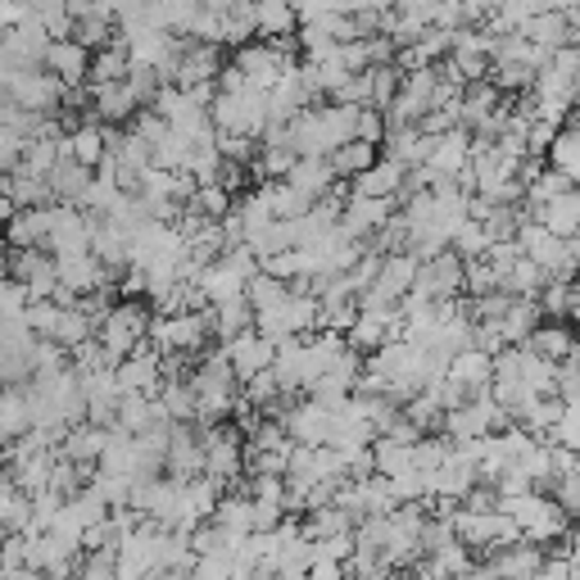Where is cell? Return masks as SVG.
<instances>
[{"label":"cell","mask_w":580,"mask_h":580,"mask_svg":"<svg viewBox=\"0 0 580 580\" xmlns=\"http://www.w3.org/2000/svg\"><path fill=\"white\" fill-rule=\"evenodd\" d=\"M227 363H237V376L250 381L254 372H267V363H273V340H263V336H237Z\"/></svg>","instance_id":"obj_1"},{"label":"cell","mask_w":580,"mask_h":580,"mask_svg":"<svg viewBox=\"0 0 580 580\" xmlns=\"http://www.w3.org/2000/svg\"><path fill=\"white\" fill-rule=\"evenodd\" d=\"M472 562H477L472 549H468V545H458V539H449V545H440V549L427 554V567H431L436 576H458V571H468Z\"/></svg>","instance_id":"obj_2"},{"label":"cell","mask_w":580,"mask_h":580,"mask_svg":"<svg viewBox=\"0 0 580 580\" xmlns=\"http://www.w3.org/2000/svg\"><path fill=\"white\" fill-rule=\"evenodd\" d=\"M530 344H535V350L545 354L549 363H554V359H562V363L571 359V331H567V327H545V331H535Z\"/></svg>","instance_id":"obj_3"},{"label":"cell","mask_w":580,"mask_h":580,"mask_svg":"<svg viewBox=\"0 0 580 580\" xmlns=\"http://www.w3.org/2000/svg\"><path fill=\"white\" fill-rule=\"evenodd\" d=\"M368 164H372L368 141H363V145H344V150L336 154V168H340V173H363Z\"/></svg>","instance_id":"obj_4"},{"label":"cell","mask_w":580,"mask_h":580,"mask_svg":"<svg viewBox=\"0 0 580 580\" xmlns=\"http://www.w3.org/2000/svg\"><path fill=\"white\" fill-rule=\"evenodd\" d=\"M304 580H344V567L340 562H308Z\"/></svg>","instance_id":"obj_5"},{"label":"cell","mask_w":580,"mask_h":580,"mask_svg":"<svg viewBox=\"0 0 580 580\" xmlns=\"http://www.w3.org/2000/svg\"><path fill=\"white\" fill-rule=\"evenodd\" d=\"M6 580H46V576L36 571V567H10V571H6Z\"/></svg>","instance_id":"obj_6"},{"label":"cell","mask_w":580,"mask_h":580,"mask_svg":"<svg viewBox=\"0 0 580 580\" xmlns=\"http://www.w3.org/2000/svg\"><path fill=\"white\" fill-rule=\"evenodd\" d=\"M250 580H277V571L273 567H254V576Z\"/></svg>","instance_id":"obj_7"},{"label":"cell","mask_w":580,"mask_h":580,"mask_svg":"<svg viewBox=\"0 0 580 580\" xmlns=\"http://www.w3.org/2000/svg\"><path fill=\"white\" fill-rule=\"evenodd\" d=\"M55 580H73V576H55Z\"/></svg>","instance_id":"obj_8"}]
</instances>
